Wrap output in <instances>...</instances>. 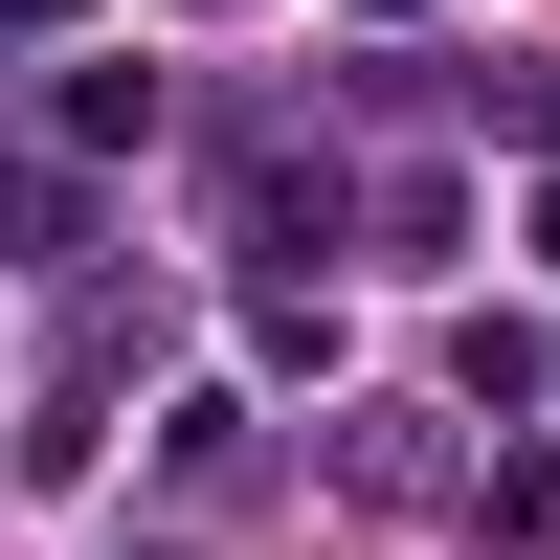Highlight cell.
<instances>
[{
    "mask_svg": "<svg viewBox=\"0 0 560 560\" xmlns=\"http://www.w3.org/2000/svg\"><path fill=\"white\" fill-rule=\"evenodd\" d=\"M135 560H179V538H135Z\"/></svg>",
    "mask_w": 560,
    "mask_h": 560,
    "instance_id": "277c9868",
    "label": "cell"
},
{
    "mask_svg": "<svg viewBox=\"0 0 560 560\" xmlns=\"http://www.w3.org/2000/svg\"><path fill=\"white\" fill-rule=\"evenodd\" d=\"M0 224H45V179H23V158H0Z\"/></svg>",
    "mask_w": 560,
    "mask_h": 560,
    "instance_id": "7a4b0ae2",
    "label": "cell"
},
{
    "mask_svg": "<svg viewBox=\"0 0 560 560\" xmlns=\"http://www.w3.org/2000/svg\"><path fill=\"white\" fill-rule=\"evenodd\" d=\"M23 23H68V0H0V45H23Z\"/></svg>",
    "mask_w": 560,
    "mask_h": 560,
    "instance_id": "3957f363",
    "label": "cell"
},
{
    "mask_svg": "<svg viewBox=\"0 0 560 560\" xmlns=\"http://www.w3.org/2000/svg\"><path fill=\"white\" fill-rule=\"evenodd\" d=\"M45 135H68V158H135V135H158V68H68Z\"/></svg>",
    "mask_w": 560,
    "mask_h": 560,
    "instance_id": "6da1fadb",
    "label": "cell"
}]
</instances>
